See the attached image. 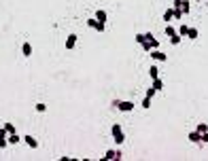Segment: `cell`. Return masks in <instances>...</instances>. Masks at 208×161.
<instances>
[{
  "mask_svg": "<svg viewBox=\"0 0 208 161\" xmlns=\"http://www.w3.org/2000/svg\"><path fill=\"white\" fill-rule=\"evenodd\" d=\"M21 53H24V57H30V55H32V45H30V42H24Z\"/></svg>",
  "mask_w": 208,
  "mask_h": 161,
  "instance_id": "5",
  "label": "cell"
},
{
  "mask_svg": "<svg viewBox=\"0 0 208 161\" xmlns=\"http://www.w3.org/2000/svg\"><path fill=\"white\" fill-rule=\"evenodd\" d=\"M75 45H77V34H70V36L66 38V49L70 51V49H75Z\"/></svg>",
  "mask_w": 208,
  "mask_h": 161,
  "instance_id": "4",
  "label": "cell"
},
{
  "mask_svg": "<svg viewBox=\"0 0 208 161\" xmlns=\"http://www.w3.org/2000/svg\"><path fill=\"white\" fill-rule=\"evenodd\" d=\"M153 89H155V91L164 89V83H162V79H159V77H157V79H153Z\"/></svg>",
  "mask_w": 208,
  "mask_h": 161,
  "instance_id": "10",
  "label": "cell"
},
{
  "mask_svg": "<svg viewBox=\"0 0 208 161\" xmlns=\"http://www.w3.org/2000/svg\"><path fill=\"white\" fill-rule=\"evenodd\" d=\"M142 108H151V98H144L142 100Z\"/></svg>",
  "mask_w": 208,
  "mask_h": 161,
  "instance_id": "26",
  "label": "cell"
},
{
  "mask_svg": "<svg viewBox=\"0 0 208 161\" xmlns=\"http://www.w3.org/2000/svg\"><path fill=\"white\" fill-rule=\"evenodd\" d=\"M183 17H185V13L181 9H174V19H183Z\"/></svg>",
  "mask_w": 208,
  "mask_h": 161,
  "instance_id": "21",
  "label": "cell"
},
{
  "mask_svg": "<svg viewBox=\"0 0 208 161\" xmlns=\"http://www.w3.org/2000/svg\"><path fill=\"white\" fill-rule=\"evenodd\" d=\"M113 159H117V151H106L104 157H102V161H113Z\"/></svg>",
  "mask_w": 208,
  "mask_h": 161,
  "instance_id": "7",
  "label": "cell"
},
{
  "mask_svg": "<svg viewBox=\"0 0 208 161\" xmlns=\"http://www.w3.org/2000/svg\"><path fill=\"white\" fill-rule=\"evenodd\" d=\"M151 57H153V62H166L168 59V55L164 51H159V49H153L151 51Z\"/></svg>",
  "mask_w": 208,
  "mask_h": 161,
  "instance_id": "1",
  "label": "cell"
},
{
  "mask_svg": "<svg viewBox=\"0 0 208 161\" xmlns=\"http://www.w3.org/2000/svg\"><path fill=\"white\" fill-rule=\"evenodd\" d=\"M104 28H106V23H104V21H98L93 30H96V32H104Z\"/></svg>",
  "mask_w": 208,
  "mask_h": 161,
  "instance_id": "19",
  "label": "cell"
},
{
  "mask_svg": "<svg viewBox=\"0 0 208 161\" xmlns=\"http://www.w3.org/2000/svg\"><path fill=\"white\" fill-rule=\"evenodd\" d=\"M119 131H123V129H121V125H119V123H115V125L111 127V134L115 136V134H119Z\"/></svg>",
  "mask_w": 208,
  "mask_h": 161,
  "instance_id": "20",
  "label": "cell"
},
{
  "mask_svg": "<svg viewBox=\"0 0 208 161\" xmlns=\"http://www.w3.org/2000/svg\"><path fill=\"white\" fill-rule=\"evenodd\" d=\"M0 138H2V140H6V138H9V131H6L4 127H0Z\"/></svg>",
  "mask_w": 208,
  "mask_h": 161,
  "instance_id": "27",
  "label": "cell"
},
{
  "mask_svg": "<svg viewBox=\"0 0 208 161\" xmlns=\"http://www.w3.org/2000/svg\"><path fill=\"white\" fill-rule=\"evenodd\" d=\"M96 19L106 23V11H102V9H100V11H96Z\"/></svg>",
  "mask_w": 208,
  "mask_h": 161,
  "instance_id": "9",
  "label": "cell"
},
{
  "mask_svg": "<svg viewBox=\"0 0 208 161\" xmlns=\"http://www.w3.org/2000/svg\"><path fill=\"white\" fill-rule=\"evenodd\" d=\"M24 142H26V144H28L30 148H36V146H38V142H36V140H34L32 136H24Z\"/></svg>",
  "mask_w": 208,
  "mask_h": 161,
  "instance_id": "6",
  "label": "cell"
},
{
  "mask_svg": "<svg viewBox=\"0 0 208 161\" xmlns=\"http://www.w3.org/2000/svg\"><path fill=\"white\" fill-rule=\"evenodd\" d=\"M144 38H147V42H149V47H151V51H153V49H159V40L155 38V36H153L151 32H147V34H144Z\"/></svg>",
  "mask_w": 208,
  "mask_h": 161,
  "instance_id": "2",
  "label": "cell"
},
{
  "mask_svg": "<svg viewBox=\"0 0 208 161\" xmlns=\"http://www.w3.org/2000/svg\"><path fill=\"white\" fill-rule=\"evenodd\" d=\"M9 144H19V136L17 134H9Z\"/></svg>",
  "mask_w": 208,
  "mask_h": 161,
  "instance_id": "15",
  "label": "cell"
},
{
  "mask_svg": "<svg viewBox=\"0 0 208 161\" xmlns=\"http://www.w3.org/2000/svg\"><path fill=\"white\" fill-rule=\"evenodd\" d=\"M149 74H151V79H157V77H159V70H157V66H155V64L149 68Z\"/></svg>",
  "mask_w": 208,
  "mask_h": 161,
  "instance_id": "12",
  "label": "cell"
},
{
  "mask_svg": "<svg viewBox=\"0 0 208 161\" xmlns=\"http://www.w3.org/2000/svg\"><path fill=\"white\" fill-rule=\"evenodd\" d=\"M176 32H178V34H181V36L185 38V36H187V32H189V26H185V23H183V26H181V28H178Z\"/></svg>",
  "mask_w": 208,
  "mask_h": 161,
  "instance_id": "14",
  "label": "cell"
},
{
  "mask_svg": "<svg viewBox=\"0 0 208 161\" xmlns=\"http://www.w3.org/2000/svg\"><path fill=\"white\" fill-rule=\"evenodd\" d=\"M117 108H119L121 113H132V110H134V102H119Z\"/></svg>",
  "mask_w": 208,
  "mask_h": 161,
  "instance_id": "3",
  "label": "cell"
},
{
  "mask_svg": "<svg viewBox=\"0 0 208 161\" xmlns=\"http://www.w3.org/2000/svg\"><path fill=\"white\" fill-rule=\"evenodd\" d=\"M195 2H202V0H195Z\"/></svg>",
  "mask_w": 208,
  "mask_h": 161,
  "instance_id": "32",
  "label": "cell"
},
{
  "mask_svg": "<svg viewBox=\"0 0 208 161\" xmlns=\"http://www.w3.org/2000/svg\"><path fill=\"white\" fill-rule=\"evenodd\" d=\"M96 23H98L96 17H93V19H87V26H89V28H96Z\"/></svg>",
  "mask_w": 208,
  "mask_h": 161,
  "instance_id": "28",
  "label": "cell"
},
{
  "mask_svg": "<svg viewBox=\"0 0 208 161\" xmlns=\"http://www.w3.org/2000/svg\"><path fill=\"white\" fill-rule=\"evenodd\" d=\"M181 40H183V36H181V34H178V32H176V34H172V36H170V42H172V45H178V42H181Z\"/></svg>",
  "mask_w": 208,
  "mask_h": 161,
  "instance_id": "13",
  "label": "cell"
},
{
  "mask_svg": "<svg viewBox=\"0 0 208 161\" xmlns=\"http://www.w3.org/2000/svg\"><path fill=\"white\" fill-rule=\"evenodd\" d=\"M189 140L191 142H200V131H191L189 134Z\"/></svg>",
  "mask_w": 208,
  "mask_h": 161,
  "instance_id": "17",
  "label": "cell"
},
{
  "mask_svg": "<svg viewBox=\"0 0 208 161\" xmlns=\"http://www.w3.org/2000/svg\"><path fill=\"white\" fill-rule=\"evenodd\" d=\"M136 42H138V45L147 42V38H144V34H136Z\"/></svg>",
  "mask_w": 208,
  "mask_h": 161,
  "instance_id": "24",
  "label": "cell"
},
{
  "mask_svg": "<svg viewBox=\"0 0 208 161\" xmlns=\"http://www.w3.org/2000/svg\"><path fill=\"white\" fill-rule=\"evenodd\" d=\"M4 129H6L9 134H15V125H13V123H4Z\"/></svg>",
  "mask_w": 208,
  "mask_h": 161,
  "instance_id": "22",
  "label": "cell"
},
{
  "mask_svg": "<svg viewBox=\"0 0 208 161\" xmlns=\"http://www.w3.org/2000/svg\"><path fill=\"white\" fill-rule=\"evenodd\" d=\"M187 38L195 40V38H198V30H195V28H189V32H187Z\"/></svg>",
  "mask_w": 208,
  "mask_h": 161,
  "instance_id": "16",
  "label": "cell"
},
{
  "mask_svg": "<svg viewBox=\"0 0 208 161\" xmlns=\"http://www.w3.org/2000/svg\"><path fill=\"white\" fill-rule=\"evenodd\" d=\"M6 144H9V138H6V140L0 138V148H6Z\"/></svg>",
  "mask_w": 208,
  "mask_h": 161,
  "instance_id": "31",
  "label": "cell"
},
{
  "mask_svg": "<svg viewBox=\"0 0 208 161\" xmlns=\"http://www.w3.org/2000/svg\"><path fill=\"white\" fill-rule=\"evenodd\" d=\"M172 34H176V30H174L172 23H168V26H166V36H172Z\"/></svg>",
  "mask_w": 208,
  "mask_h": 161,
  "instance_id": "18",
  "label": "cell"
},
{
  "mask_svg": "<svg viewBox=\"0 0 208 161\" xmlns=\"http://www.w3.org/2000/svg\"><path fill=\"white\" fill-rule=\"evenodd\" d=\"M200 142H208V131H204V134H200Z\"/></svg>",
  "mask_w": 208,
  "mask_h": 161,
  "instance_id": "29",
  "label": "cell"
},
{
  "mask_svg": "<svg viewBox=\"0 0 208 161\" xmlns=\"http://www.w3.org/2000/svg\"><path fill=\"white\" fill-rule=\"evenodd\" d=\"M195 131H200V134H204V131H208V125H206V123H200Z\"/></svg>",
  "mask_w": 208,
  "mask_h": 161,
  "instance_id": "23",
  "label": "cell"
},
{
  "mask_svg": "<svg viewBox=\"0 0 208 161\" xmlns=\"http://www.w3.org/2000/svg\"><path fill=\"white\" fill-rule=\"evenodd\" d=\"M113 140H115V144H119V146H121V144H123V140H125V134H123V131L115 134V136H113Z\"/></svg>",
  "mask_w": 208,
  "mask_h": 161,
  "instance_id": "8",
  "label": "cell"
},
{
  "mask_svg": "<svg viewBox=\"0 0 208 161\" xmlns=\"http://www.w3.org/2000/svg\"><path fill=\"white\" fill-rule=\"evenodd\" d=\"M36 110H38V113H45V110H47V104L38 102V104H36Z\"/></svg>",
  "mask_w": 208,
  "mask_h": 161,
  "instance_id": "25",
  "label": "cell"
},
{
  "mask_svg": "<svg viewBox=\"0 0 208 161\" xmlns=\"http://www.w3.org/2000/svg\"><path fill=\"white\" fill-rule=\"evenodd\" d=\"M153 95H155V89H153V87H151V89H147V98H153Z\"/></svg>",
  "mask_w": 208,
  "mask_h": 161,
  "instance_id": "30",
  "label": "cell"
},
{
  "mask_svg": "<svg viewBox=\"0 0 208 161\" xmlns=\"http://www.w3.org/2000/svg\"><path fill=\"white\" fill-rule=\"evenodd\" d=\"M172 17H174V9H168L166 13H164V21L170 23V21H172Z\"/></svg>",
  "mask_w": 208,
  "mask_h": 161,
  "instance_id": "11",
  "label": "cell"
}]
</instances>
